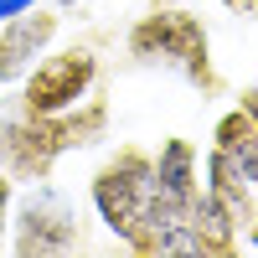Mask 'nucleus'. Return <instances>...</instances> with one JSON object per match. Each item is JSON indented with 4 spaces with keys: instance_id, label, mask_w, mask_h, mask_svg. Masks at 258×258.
I'll return each instance as SVG.
<instances>
[{
    "instance_id": "f257e3e1",
    "label": "nucleus",
    "mask_w": 258,
    "mask_h": 258,
    "mask_svg": "<svg viewBox=\"0 0 258 258\" xmlns=\"http://www.w3.org/2000/svg\"><path fill=\"white\" fill-rule=\"evenodd\" d=\"M93 212L119 243L150 253V217H155V155L119 150L93 176Z\"/></svg>"
},
{
    "instance_id": "f03ea898",
    "label": "nucleus",
    "mask_w": 258,
    "mask_h": 258,
    "mask_svg": "<svg viewBox=\"0 0 258 258\" xmlns=\"http://www.w3.org/2000/svg\"><path fill=\"white\" fill-rule=\"evenodd\" d=\"M129 57L135 62H160V68H176L181 78H191L197 88H212V47H207V31L202 21L170 6L155 16H140L129 26Z\"/></svg>"
},
{
    "instance_id": "7ed1b4c3",
    "label": "nucleus",
    "mask_w": 258,
    "mask_h": 258,
    "mask_svg": "<svg viewBox=\"0 0 258 258\" xmlns=\"http://www.w3.org/2000/svg\"><path fill=\"white\" fill-rule=\"evenodd\" d=\"M98 83V57L88 47L47 52L36 68L21 78V114H68L83 109Z\"/></svg>"
},
{
    "instance_id": "20e7f679",
    "label": "nucleus",
    "mask_w": 258,
    "mask_h": 258,
    "mask_svg": "<svg viewBox=\"0 0 258 258\" xmlns=\"http://www.w3.org/2000/svg\"><path fill=\"white\" fill-rule=\"evenodd\" d=\"M11 227H16V243H11L16 253H62V248L78 243V207L57 186L36 181V191L21 202Z\"/></svg>"
},
{
    "instance_id": "39448f33",
    "label": "nucleus",
    "mask_w": 258,
    "mask_h": 258,
    "mask_svg": "<svg viewBox=\"0 0 258 258\" xmlns=\"http://www.w3.org/2000/svg\"><path fill=\"white\" fill-rule=\"evenodd\" d=\"M52 36H57V16L36 6L0 21V83H21L36 68V57L52 47Z\"/></svg>"
},
{
    "instance_id": "423d86ee",
    "label": "nucleus",
    "mask_w": 258,
    "mask_h": 258,
    "mask_svg": "<svg viewBox=\"0 0 258 258\" xmlns=\"http://www.w3.org/2000/svg\"><path fill=\"white\" fill-rule=\"evenodd\" d=\"M155 191H160L165 207H176V212L191 217V202H197V191H202V160H197V145L191 140L170 135L160 145V155H155Z\"/></svg>"
},
{
    "instance_id": "0eeeda50",
    "label": "nucleus",
    "mask_w": 258,
    "mask_h": 258,
    "mask_svg": "<svg viewBox=\"0 0 258 258\" xmlns=\"http://www.w3.org/2000/svg\"><path fill=\"white\" fill-rule=\"evenodd\" d=\"M212 150H222V155L258 186V119L243 109V103L227 109L217 124H212Z\"/></svg>"
},
{
    "instance_id": "6e6552de",
    "label": "nucleus",
    "mask_w": 258,
    "mask_h": 258,
    "mask_svg": "<svg viewBox=\"0 0 258 258\" xmlns=\"http://www.w3.org/2000/svg\"><path fill=\"white\" fill-rule=\"evenodd\" d=\"M11 197H16V191H11V176L0 170V248H6V227H11Z\"/></svg>"
},
{
    "instance_id": "1a4fd4ad",
    "label": "nucleus",
    "mask_w": 258,
    "mask_h": 258,
    "mask_svg": "<svg viewBox=\"0 0 258 258\" xmlns=\"http://www.w3.org/2000/svg\"><path fill=\"white\" fill-rule=\"evenodd\" d=\"M36 0H0V21H11V16H21V11H31Z\"/></svg>"
},
{
    "instance_id": "9d476101",
    "label": "nucleus",
    "mask_w": 258,
    "mask_h": 258,
    "mask_svg": "<svg viewBox=\"0 0 258 258\" xmlns=\"http://www.w3.org/2000/svg\"><path fill=\"white\" fill-rule=\"evenodd\" d=\"M232 16H258V0H222Z\"/></svg>"
},
{
    "instance_id": "9b49d317",
    "label": "nucleus",
    "mask_w": 258,
    "mask_h": 258,
    "mask_svg": "<svg viewBox=\"0 0 258 258\" xmlns=\"http://www.w3.org/2000/svg\"><path fill=\"white\" fill-rule=\"evenodd\" d=\"M243 109H248V114H253V119H258V78H253V88H248V93H243Z\"/></svg>"
},
{
    "instance_id": "f8f14e48",
    "label": "nucleus",
    "mask_w": 258,
    "mask_h": 258,
    "mask_svg": "<svg viewBox=\"0 0 258 258\" xmlns=\"http://www.w3.org/2000/svg\"><path fill=\"white\" fill-rule=\"evenodd\" d=\"M243 243H248V248H253V253H258V217H253V227H248V232H243Z\"/></svg>"
},
{
    "instance_id": "ddd939ff",
    "label": "nucleus",
    "mask_w": 258,
    "mask_h": 258,
    "mask_svg": "<svg viewBox=\"0 0 258 258\" xmlns=\"http://www.w3.org/2000/svg\"><path fill=\"white\" fill-rule=\"evenodd\" d=\"M52 6H57V11H73V6H83V0H52Z\"/></svg>"
}]
</instances>
